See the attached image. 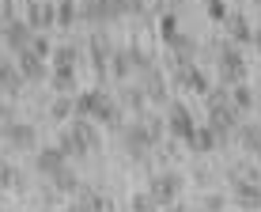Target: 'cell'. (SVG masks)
I'll return each instance as SVG.
<instances>
[{"mask_svg":"<svg viewBox=\"0 0 261 212\" xmlns=\"http://www.w3.org/2000/svg\"><path fill=\"white\" fill-rule=\"evenodd\" d=\"M57 148L65 152L68 159H87L102 148V132H98V121L91 118H72L61 125V137H57Z\"/></svg>","mask_w":261,"mask_h":212,"instance_id":"obj_1","label":"cell"},{"mask_svg":"<svg viewBox=\"0 0 261 212\" xmlns=\"http://www.w3.org/2000/svg\"><path fill=\"white\" fill-rule=\"evenodd\" d=\"M216 72H220V84H239V80H246V57H242V49L235 42H220L216 46Z\"/></svg>","mask_w":261,"mask_h":212,"instance_id":"obj_2","label":"cell"},{"mask_svg":"<svg viewBox=\"0 0 261 212\" xmlns=\"http://www.w3.org/2000/svg\"><path fill=\"white\" fill-rule=\"evenodd\" d=\"M0 140H4L12 152H34V148H38V129H34L31 121L8 118V121H0Z\"/></svg>","mask_w":261,"mask_h":212,"instance_id":"obj_3","label":"cell"},{"mask_svg":"<svg viewBox=\"0 0 261 212\" xmlns=\"http://www.w3.org/2000/svg\"><path fill=\"white\" fill-rule=\"evenodd\" d=\"M182 190H186V178L178 171H159V174H151V182H148V193L155 197L159 208H170L182 197Z\"/></svg>","mask_w":261,"mask_h":212,"instance_id":"obj_4","label":"cell"},{"mask_svg":"<svg viewBox=\"0 0 261 212\" xmlns=\"http://www.w3.org/2000/svg\"><path fill=\"white\" fill-rule=\"evenodd\" d=\"M31 38H34V31H31V23H27V19H15V15H8V19L0 23V46L12 53V57H15L19 49L31 46Z\"/></svg>","mask_w":261,"mask_h":212,"instance_id":"obj_5","label":"cell"},{"mask_svg":"<svg viewBox=\"0 0 261 212\" xmlns=\"http://www.w3.org/2000/svg\"><path fill=\"white\" fill-rule=\"evenodd\" d=\"M118 137H121V148H125V155H129V159H148V152L155 148L140 118L133 121V125H121V132H118Z\"/></svg>","mask_w":261,"mask_h":212,"instance_id":"obj_6","label":"cell"},{"mask_svg":"<svg viewBox=\"0 0 261 212\" xmlns=\"http://www.w3.org/2000/svg\"><path fill=\"white\" fill-rule=\"evenodd\" d=\"M163 121H167V137H170V140H186V137L193 132V125H197L193 114H190V106L178 102V99H174V102H167Z\"/></svg>","mask_w":261,"mask_h":212,"instance_id":"obj_7","label":"cell"},{"mask_svg":"<svg viewBox=\"0 0 261 212\" xmlns=\"http://www.w3.org/2000/svg\"><path fill=\"white\" fill-rule=\"evenodd\" d=\"M15 68H19V76L27 80V84H42V80L49 76V61L46 57H38L31 46L15 53Z\"/></svg>","mask_w":261,"mask_h":212,"instance_id":"obj_8","label":"cell"},{"mask_svg":"<svg viewBox=\"0 0 261 212\" xmlns=\"http://www.w3.org/2000/svg\"><path fill=\"white\" fill-rule=\"evenodd\" d=\"M231 201L242 208H261V178H231Z\"/></svg>","mask_w":261,"mask_h":212,"instance_id":"obj_9","label":"cell"},{"mask_svg":"<svg viewBox=\"0 0 261 212\" xmlns=\"http://www.w3.org/2000/svg\"><path fill=\"white\" fill-rule=\"evenodd\" d=\"M27 23H31V31H49V26H57V12H53L49 0H27Z\"/></svg>","mask_w":261,"mask_h":212,"instance_id":"obj_10","label":"cell"},{"mask_svg":"<svg viewBox=\"0 0 261 212\" xmlns=\"http://www.w3.org/2000/svg\"><path fill=\"white\" fill-rule=\"evenodd\" d=\"M68 208H76V212H84V208H114V201L106 197V193H98L95 186H87V182H80V190L72 193V201H68Z\"/></svg>","mask_w":261,"mask_h":212,"instance_id":"obj_11","label":"cell"},{"mask_svg":"<svg viewBox=\"0 0 261 212\" xmlns=\"http://www.w3.org/2000/svg\"><path fill=\"white\" fill-rule=\"evenodd\" d=\"M239 121H242V110H235V106H231V99H223V102L208 106V125H212V129H227V132H235Z\"/></svg>","mask_w":261,"mask_h":212,"instance_id":"obj_12","label":"cell"},{"mask_svg":"<svg viewBox=\"0 0 261 212\" xmlns=\"http://www.w3.org/2000/svg\"><path fill=\"white\" fill-rule=\"evenodd\" d=\"M65 163H68V155L61 152L57 144H53V148H49V144H46V148H34V171L46 174V178H49L53 171H61Z\"/></svg>","mask_w":261,"mask_h":212,"instance_id":"obj_13","label":"cell"},{"mask_svg":"<svg viewBox=\"0 0 261 212\" xmlns=\"http://www.w3.org/2000/svg\"><path fill=\"white\" fill-rule=\"evenodd\" d=\"M223 26H227V42H235V46H246V42H254V23H250L242 12H227Z\"/></svg>","mask_w":261,"mask_h":212,"instance_id":"obj_14","label":"cell"},{"mask_svg":"<svg viewBox=\"0 0 261 212\" xmlns=\"http://www.w3.org/2000/svg\"><path fill=\"white\" fill-rule=\"evenodd\" d=\"M91 121H98L102 129H110V132H121V125H125V110H121V102H114L110 95L102 99V106L95 110V118Z\"/></svg>","mask_w":261,"mask_h":212,"instance_id":"obj_15","label":"cell"},{"mask_svg":"<svg viewBox=\"0 0 261 212\" xmlns=\"http://www.w3.org/2000/svg\"><path fill=\"white\" fill-rule=\"evenodd\" d=\"M140 87H144V95H148V102H159V106L170 102L167 84H163V72H159V68H148V72L140 76Z\"/></svg>","mask_w":261,"mask_h":212,"instance_id":"obj_16","label":"cell"},{"mask_svg":"<svg viewBox=\"0 0 261 212\" xmlns=\"http://www.w3.org/2000/svg\"><path fill=\"white\" fill-rule=\"evenodd\" d=\"M27 80L15 68V57H0V95H19Z\"/></svg>","mask_w":261,"mask_h":212,"instance_id":"obj_17","label":"cell"},{"mask_svg":"<svg viewBox=\"0 0 261 212\" xmlns=\"http://www.w3.org/2000/svg\"><path fill=\"white\" fill-rule=\"evenodd\" d=\"M106 91H98V87H91V91H76L72 95V110H76V118H95V110L102 106Z\"/></svg>","mask_w":261,"mask_h":212,"instance_id":"obj_18","label":"cell"},{"mask_svg":"<svg viewBox=\"0 0 261 212\" xmlns=\"http://www.w3.org/2000/svg\"><path fill=\"white\" fill-rule=\"evenodd\" d=\"M235 144L242 148V152L254 155L261 148V121H239L235 125Z\"/></svg>","mask_w":261,"mask_h":212,"instance_id":"obj_19","label":"cell"},{"mask_svg":"<svg viewBox=\"0 0 261 212\" xmlns=\"http://www.w3.org/2000/svg\"><path fill=\"white\" fill-rule=\"evenodd\" d=\"M186 144H190L193 155H208V152H216V132H212V125H193V132L186 137Z\"/></svg>","mask_w":261,"mask_h":212,"instance_id":"obj_20","label":"cell"},{"mask_svg":"<svg viewBox=\"0 0 261 212\" xmlns=\"http://www.w3.org/2000/svg\"><path fill=\"white\" fill-rule=\"evenodd\" d=\"M49 87L57 95H76L80 91V80H76V68H49Z\"/></svg>","mask_w":261,"mask_h":212,"instance_id":"obj_21","label":"cell"},{"mask_svg":"<svg viewBox=\"0 0 261 212\" xmlns=\"http://www.w3.org/2000/svg\"><path fill=\"white\" fill-rule=\"evenodd\" d=\"M121 110H129V114H137V118H144V114H148V95H144V87L140 84H129L121 91Z\"/></svg>","mask_w":261,"mask_h":212,"instance_id":"obj_22","label":"cell"},{"mask_svg":"<svg viewBox=\"0 0 261 212\" xmlns=\"http://www.w3.org/2000/svg\"><path fill=\"white\" fill-rule=\"evenodd\" d=\"M80 61H84V49L80 46H53L49 53V68H80Z\"/></svg>","mask_w":261,"mask_h":212,"instance_id":"obj_23","label":"cell"},{"mask_svg":"<svg viewBox=\"0 0 261 212\" xmlns=\"http://www.w3.org/2000/svg\"><path fill=\"white\" fill-rule=\"evenodd\" d=\"M49 186L61 193V197H72V193L80 190V174H76V171H72V167L65 163L61 171H53V174H49Z\"/></svg>","mask_w":261,"mask_h":212,"instance_id":"obj_24","label":"cell"},{"mask_svg":"<svg viewBox=\"0 0 261 212\" xmlns=\"http://www.w3.org/2000/svg\"><path fill=\"white\" fill-rule=\"evenodd\" d=\"M231 106H235V110H242V114H250V110L257 106V91L246 84V80L231 84Z\"/></svg>","mask_w":261,"mask_h":212,"instance_id":"obj_25","label":"cell"},{"mask_svg":"<svg viewBox=\"0 0 261 212\" xmlns=\"http://www.w3.org/2000/svg\"><path fill=\"white\" fill-rule=\"evenodd\" d=\"M106 76L121 80V84L133 76V61H129V49H110V61H106Z\"/></svg>","mask_w":261,"mask_h":212,"instance_id":"obj_26","label":"cell"},{"mask_svg":"<svg viewBox=\"0 0 261 212\" xmlns=\"http://www.w3.org/2000/svg\"><path fill=\"white\" fill-rule=\"evenodd\" d=\"M106 61H110V46H106L102 34H95L91 38V68L98 76H106Z\"/></svg>","mask_w":261,"mask_h":212,"instance_id":"obj_27","label":"cell"},{"mask_svg":"<svg viewBox=\"0 0 261 212\" xmlns=\"http://www.w3.org/2000/svg\"><path fill=\"white\" fill-rule=\"evenodd\" d=\"M49 118L57 121V125H65V121L76 118V110H72V95H57V99L49 102Z\"/></svg>","mask_w":261,"mask_h":212,"instance_id":"obj_28","label":"cell"},{"mask_svg":"<svg viewBox=\"0 0 261 212\" xmlns=\"http://www.w3.org/2000/svg\"><path fill=\"white\" fill-rule=\"evenodd\" d=\"M4 190H23V171L12 167L8 159H0V193Z\"/></svg>","mask_w":261,"mask_h":212,"instance_id":"obj_29","label":"cell"},{"mask_svg":"<svg viewBox=\"0 0 261 212\" xmlns=\"http://www.w3.org/2000/svg\"><path fill=\"white\" fill-rule=\"evenodd\" d=\"M53 12H57V26H76L80 23V4L76 0H57Z\"/></svg>","mask_w":261,"mask_h":212,"instance_id":"obj_30","label":"cell"},{"mask_svg":"<svg viewBox=\"0 0 261 212\" xmlns=\"http://www.w3.org/2000/svg\"><path fill=\"white\" fill-rule=\"evenodd\" d=\"M144 129H148V137H151V144H163V140H167V121H163V114H144Z\"/></svg>","mask_w":261,"mask_h":212,"instance_id":"obj_31","label":"cell"},{"mask_svg":"<svg viewBox=\"0 0 261 212\" xmlns=\"http://www.w3.org/2000/svg\"><path fill=\"white\" fill-rule=\"evenodd\" d=\"M227 205H231V193H220V190L201 193V201H197V208H208V212H223Z\"/></svg>","mask_w":261,"mask_h":212,"instance_id":"obj_32","label":"cell"},{"mask_svg":"<svg viewBox=\"0 0 261 212\" xmlns=\"http://www.w3.org/2000/svg\"><path fill=\"white\" fill-rule=\"evenodd\" d=\"M129 61H133V72H137V76H144L148 68H155L151 53H148V49H140V46H129Z\"/></svg>","mask_w":261,"mask_h":212,"instance_id":"obj_33","label":"cell"},{"mask_svg":"<svg viewBox=\"0 0 261 212\" xmlns=\"http://www.w3.org/2000/svg\"><path fill=\"white\" fill-rule=\"evenodd\" d=\"M186 87H190L193 95H201V99H204V95H208V87H212V84H208V76H204L201 68L193 65V68H190V80H186Z\"/></svg>","mask_w":261,"mask_h":212,"instance_id":"obj_34","label":"cell"},{"mask_svg":"<svg viewBox=\"0 0 261 212\" xmlns=\"http://www.w3.org/2000/svg\"><path fill=\"white\" fill-rule=\"evenodd\" d=\"M129 208L133 212H151V208H159V205H155V197H151L148 190H140V193H133V197H129Z\"/></svg>","mask_w":261,"mask_h":212,"instance_id":"obj_35","label":"cell"},{"mask_svg":"<svg viewBox=\"0 0 261 212\" xmlns=\"http://www.w3.org/2000/svg\"><path fill=\"white\" fill-rule=\"evenodd\" d=\"M31 49L38 53V57H46V61H49L53 46H49V38H46V31H34V38H31Z\"/></svg>","mask_w":261,"mask_h":212,"instance_id":"obj_36","label":"cell"},{"mask_svg":"<svg viewBox=\"0 0 261 212\" xmlns=\"http://www.w3.org/2000/svg\"><path fill=\"white\" fill-rule=\"evenodd\" d=\"M204 8H208V19H216V23H223L227 19V0H204Z\"/></svg>","mask_w":261,"mask_h":212,"instance_id":"obj_37","label":"cell"},{"mask_svg":"<svg viewBox=\"0 0 261 212\" xmlns=\"http://www.w3.org/2000/svg\"><path fill=\"white\" fill-rule=\"evenodd\" d=\"M38 205H42V208H57V205H61V193L53 190V186H46V190L38 193Z\"/></svg>","mask_w":261,"mask_h":212,"instance_id":"obj_38","label":"cell"},{"mask_svg":"<svg viewBox=\"0 0 261 212\" xmlns=\"http://www.w3.org/2000/svg\"><path fill=\"white\" fill-rule=\"evenodd\" d=\"M118 8H121V19H125V15H140L144 0H118Z\"/></svg>","mask_w":261,"mask_h":212,"instance_id":"obj_39","label":"cell"},{"mask_svg":"<svg viewBox=\"0 0 261 212\" xmlns=\"http://www.w3.org/2000/svg\"><path fill=\"white\" fill-rule=\"evenodd\" d=\"M174 34H178V23H174V15H167L163 19V42H170Z\"/></svg>","mask_w":261,"mask_h":212,"instance_id":"obj_40","label":"cell"},{"mask_svg":"<svg viewBox=\"0 0 261 212\" xmlns=\"http://www.w3.org/2000/svg\"><path fill=\"white\" fill-rule=\"evenodd\" d=\"M8 118H12V110H8V102L0 99V121H8Z\"/></svg>","mask_w":261,"mask_h":212,"instance_id":"obj_41","label":"cell"},{"mask_svg":"<svg viewBox=\"0 0 261 212\" xmlns=\"http://www.w3.org/2000/svg\"><path fill=\"white\" fill-rule=\"evenodd\" d=\"M254 49L261 53V26H254Z\"/></svg>","mask_w":261,"mask_h":212,"instance_id":"obj_42","label":"cell"},{"mask_svg":"<svg viewBox=\"0 0 261 212\" xmlns=\"http://www.w3.org/2000/svg\"><path fill=\"white\" fill-rule=\"evenodd\" d=\"M0 4H4V8H8V12H12V4H15V0H0Z\"/></svg>","mask_w":261,"mask_h":212,"instance_id":"obj_43","label":"cell"},{"mask_svg":"<svg viewBox=\"0 0 261 212\" xmlns=\"http://www.w3.org/2000/svg\"><path fill=\"white\" fill-rule=\"evenodd\" d=\"M0 208H4V197H0Z\"/></svg>","mask_w":261,"mask_h":212,"instance_id":"obj_44","label":"cell"},{"mask_svg":"<svg viewBox=\"0 0 261 212\" xmlns=\"http://www.w3.org/2000/svg\"><path fill=\"white\" fill-rule=\"evenodd\" d=\"M254 4H257V8H261V0H254Z\"/></svg>","mask_w":261,"mask_h":212,"instance_id":"obj_45","label":"cell"},{"mask_svg":"<svg viewBox=\"0 0 261 212\" xmlns=\"http://www.w3.org/2000/svg\"><path fill=\"white\" fill-rule=\"evenodd\" d=\"M257 110H261V102H257Z\"/></svg>","mask_w":261,"mask_h":212,"instance_id":"obj_46","label":"cell"},{"mask_svg":"<svg viewBox=\"0 0 261 212\" xmlns=\"http://www.w3.org/2000/svg\"><path fill=\"white\" fill-rule=\"evenodd\" d=\"M257 26H261V19H257Z\"/></svg>","mask_w":261,"mask_h":212,"instance_id":"obj_47","label":"cell"},{"mask_svg":"<svg viewBox=\"0 0 261 212\" xmlns=\"http://www.w3.org/2000/svg\"><path fill=\"white\" fill-rule=\"evenodd\" d=\"M201 4H204V0H201Z\"/></svg>","mask_w":261,"mask_h":212,"instance_id":"obj_48","label":"cell"}]
</instances>
